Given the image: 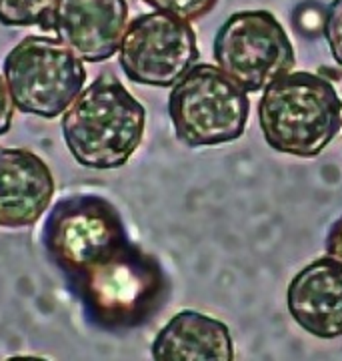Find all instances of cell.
Wrapping results in <instances>:
<instances>
[{
	"label": "cell",
	"instance_id": "1",
	"mask_svg": "<svg viewBox=\"0 0 342 361\" xmlns=\"http://www.w3.org/2000/svg\"><path fill=\"white\" fill-rule=\"evenodd\" d=\"M42 245L84 319L101 331H134L168 301L160 261L132 241L120 211L101 195L61 199L44 221Z\"/></svg>",
	"mask_w": 342,
	"mask_h": 361
},
{
	"label": "cell",
	"instance_id": "2",
	"mask_svg": "<svg viewBox=\"0 0 342 361\" xmlns=\"http://www.w3.org/2000/svg\"><path fill=\"white\" fill-rule=\"evenodd\" d=\"M61 129L80 167L120 169L144 139L146 109L113 73H102L64 111Z\"/></svg>",
	"mask_w": 342,
	"mask_h": 361
},
{
	"label": "cell",
	"instance_id": "3",
	"mask_svg": "<svg viewBox=\"0 0 342 361\" xmlns=\"http://www.w3.org/2000/svg\"><path fill=\"white\" fill-rule=\"evenodd\" d=\"M258 123L272 151L312 159L342 129V101L329 78L291 71L265 89Z\"/></svg>",
	"mask_w": 342,
	"mask_h": 361
},
{
	"label": "cell",
	"instance_id": "4",
	"mask_svg": "<svg viewBox=\"0 0 342 361\" xmlns=\"http://www.w3.org/2000/svg\"><path fill=\"white\" fill-rule=\"evenodd\" d=\"M168 115L180 142L190 149L241 139L248 123V94L222 68L194 65L172 85Z\"/></svg>",
	"mask_w": 342,
	"mask_h": 361
},
{
	"label": "cell",
	"instance_id": "5",
	"mask_svg": "<svg viewBox=\"0 0 342 361\" xmlns=\"http://www.w3.org/2000/svg\"><path fill=\"white\" fill-rule=\"evenodd\" d=\"M4 80L14 106L40 118H56L87 85V68L64 42L51 37H25L6 54Z\"/></svg>",
	"mask_w": 342,
	"mask_h": 361
},
{
	"label": "cell",
	"instance_id": "6",
	"mask_svg": "<svg viewBox=\"0 0 342 361\" xmlns=\"http://www.w3.org/2000/svg\"><path fill=\"white\" fill-rule=\"evenodd\" d=\"M213 54L216 66L246 92L266 89L296 63L286 30L268 11L230 14L216 32Z\"/></svg>",
	"mask_w": 342,
	"mask_h": 361
},
{
	"label": "cell",
	"instance_id": "7",
	"mask_svg": "<svg viewBox=\"0 0 342 361\" xmlns=\"http://www.w3.org/2000/svg\"><path fill=\"white\" fill-rule=\"evenodd\" d=\"M118 51V63L132 82L158 89L172 87L201 56L190 23L163 11L137 16Z\"/></svg>",
	"mask_w": 342,
	"mask_h": 361
},
{
	"label": "cell",
	"instance_id": "8",
	"mask_svg": "<svg viewBox=\"0 0 342 361\" xmlns=\"http://www.w3.org/2000/svg\"><path fill=\"white\" fill-rule=\"evenodd\" d=\"M127 0H58L52 30L84 63L118 52L127 30Z\"/></svg>",
	"mask_w": 342,
	"mask_h": 361
},
{
	"label": "cell",
	"instance_id": "9",
	"mask_svg": "<svg viewBox=\"0 0 342 361\" xmlns=\"http://www.w3.org/2000/svg\"><path fill=\"white\" fill-rule=\"evenodd\" d=\"M52 197L54 177L40 157L26 149L0 147V227H32Z\"/></svg>",
	"mask_w": 342,
	"mask_h": 361
},
{
	"label": "cell",
	"instance_id": "10",
	"mask_svg": "<svg viewBox=\"0 0 342 361\" xmlns=\"http://www.w3.org/2000/svg\"><path fill=\"white\" fill-rule=\"evenodd\" d=\"M289 313L318 339L342 337V263L322 257L292 277L286 291Z\"/></svg>",
	"mask_w": 342,
	"mask_h": 361
},
{
	"label": "cell",
	"instance_id": "11",
	"mask_svg": "<svg viewBox=\"0 0 342 361\" xmlns=\"http://www.w3.org/2000/svg\"><path fill=\"white\" fill-rule=\"evenodd\" d=\"M154 360H234L227 323L198 311L177 313L152 341Z\"/></svg>",
	"mask_w": 342,
	"mask_h": 361
},
{
	"label": "cell",
	"instance_id": "12",
	"mask_svg": "<svg viewBox=\"0 0 342 361\" xmlns=\"http://www.w3.org/2000/svg\"><path fill=\"white\" fill-rule=\"evenodd\" d=\"M56 4L58 0H0V25L52 30Z\"/></svg>",
	"mask_w": 342,
	"mask_h": 361
},
{
	"label": "cell",
	"instance_id": "13",
	"mask_svg": "<svg viewBox=\"0 0 342 361\" xmlns=\"http://www.w3.org/2000/svg\"><path fill=\"white\" fill-rule=\"evenodd\" d=\"M152 8L178 16L186 23H194L210 13L218 0H144Z\"/></svg>",
	"mask_w": 342,
	"mask_h": 361
},
{
	"label": "cell",
	"instance_id": "14",
	"mask_svg": "<svg viewBox=\"0 0 342 361\" xmlns=\"http://www.w3.org/2000/svg\"><path fill=\"white\" fill-rule=\"evenodd\" d=\"M324 39L329 42L330 54L342 68V0H332L324 14Z\"/></svg>",
	"mask_w": 342,
	"mask_h": 361
},
{
	"label": "cell",
	"instance_id": "15",
	"mask_svg": "<svg viewBox=\"0 0 342 361\" xmlns=\"http://www.w3.org/2000/svg\"><path fill=\"white\" fill-rule=\"evenodd\" d=\"M14 118V103L8 87H6V80L4 77H0V137L6 135L11 127H13Z\"/></svg>",
	"mask_w": 342,
	"mask_h": 361
},
{
	"label": "cell",
	"instance_id": "16",
	"mask_svg": "<svg viewBox=\"0 0 342 361\" xmlns=\"http://www.w3.org/2000/svg\"><path fill=\"white\" fill-rule=\"evenodd\" d=\"M324 249H327L329 257L342 263V215L330 225L329 233H327V241H324Z\"/></svg>",
	"mask_w": 342,
	"mask_h": 361
}]
</instances>
